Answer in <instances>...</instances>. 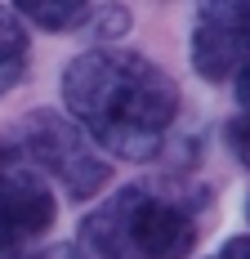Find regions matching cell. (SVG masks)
<instances>
[{"mask_svg": "<svg viewBox=\"0 0 250 259\" xmlns=\"http://www.w3.org/2000/svg\"><path fill=\"white\" fill-rule=\"evenodd\" d=\"M237 99H241V107L250 112V67H241V72H237Z\"/></svg>", "mask_w": 250, "mask_h": 259, "instance_id": "cell-12", "label": "cell"}, {"mask_svg": "<svg viewBox=\"0 0 250 259\" xmlns=\"http://www.w3.org/2000/svg\"><path fill=\"white\" fill-rule=\"evenodd\" d=\"M246 214H250V201H246Z\"/></svg>", "mask_w": 250, "mask_h": 259, "instance_id": "cell-14", "label": "cell"}, {"mask_svg": "<svg viewBox=\"0 0 250 259\" xmlns=\"http://www.w3.org/2000/svg\"><path fill=\"white\" fill-rule=\"evenodd\" d=\"M210 259H250V237H228Z\"/></svg>", "mask_w": 250, "mask_h": 259, "instance_id": "cell-10", "label": "cell"}, {"mask_svg": "<svg viewBox=\"0 0 250 259\" xmlns=\"http://www.w3.org/2000/svg\"><path fill=\"white\" fill-rule=\"evenodd\" d=\"M54 214L58 201L36 170L0 165V259L31 250L54 228Z\"/></svg>", "mask_w": 250, "mask_h": 259, "instance_id": "cell-4", "label": "cell"}, {"mask_svg": "<svg viewBox=\"0 0 250 259\" xmlns=\"http://www.w3.org/2000/svg\"><path fill=\"white\" fill-rule=\"evenodd\" d=\"M192 67L201 80H228L250 67V0L205 5L192 23Z\"/></svg>", "mask_w": 250, "mask_h": 259, "instance_id": "cell-5", "label": "cell"}, {"mask_svg": "<svg viewBox=\"0 0 250 259\" xmlns=\"http://www.w3.org/2000/svg\"><path fill=\"white\" fill-rule=\"evenodd\" d=\"M27 58H31V36L23 18L9 5H0V99L27 76Z\"/></svg>", "mask_w": 250, "mask_h": 259, "instance_id": "cell-6", "label": "cell"}, {"mask_svg": "<svg viewBox=\"0 0 250 259\" xmlns=\"http://www.w3.org/2000/svg\"><path fill=\"white\" fill-rule=\"evenodd\" d=\"M224 139H228V152L250 170V112H241V116L228 121V125H224Z\"/></svg>", "mask_w": 250, "mask_h": 259, "instance_id": "cell-8", "label": "cell"}, {"mask_svg": "<svg viewBox=\"0 0 250 259\" xmlns=\"http://www.w3.org/2000/svg\"><path fill=\"white\" fill-rule=\"evenodd\" d=\"M63 107L99 148L125 161H152L179 121L183 94L152 58L134 50H85L63 67Z\"/></svg>", "mask_w": 250, "mask_h": 259, "instance_id": "cell-1", "label": "cell"}, {"mask_svg": "<svg viewBox=\"0 0 250 259\" xmlns=\"http://www.w3.org/2000/svg\"><path fill=\"white\" fill-rule=\"evenodd\" d=\"M90 23H99V31H107V36H121L130 27V14L125 9H99V14H90Z\"/></svg>", "mask_w": 250, "mask_h": 259, "instance_id": "cell-9", "label": "cell"}, {"mask_svg": "<svg viewBox=\"0 0 250 259\" xmlns=\"http://www.w3.org/2000/svg\"><path fill=\"white\" fill-rule=\"evenodd\" d=\"M18 18H31L36 27H45V31H72V27L90 23V5H80V0H23L18 9H14Z\"/></svg>", "mask_w": 250, "mask_h": 259, "instance_id": "cell-7", "label": "cell"}, {"mask_svg": "<svg viewBox=\"0 0 250 259\" xmlns=\"http://www.w3.org/2000/svg\"><path fill=\"white\" fill-rule=\"evenodd\" d=\"M14 148L45 170L50 179L63 183V192L72 201H90L94 192L107 188L112 170L107 156H99V148L85 139V130L76 125L72 116H63L58 107H36L14 125Z\"/></svg>", "mask_w": 250, "mask_h": 259, "instance_id": "cell-3", "label": "cell"}, {"mask_svg": "<svg viewBox=\"0 0 250 259\" xmlns=\"http://www.w3.org/2000/svg\"><path fill=\"white\" fill-rule=\"evenodd\" d=\"M0 165H5V148H0Z\"/></svg>", "mask_w": 250, "mask_h": 259, "instance_id": "cell-13", "label": "cell"}, {"mask_svg": "<svg viewBox=\"0 0 250 259\" xmlns=\"http://www.w3.org/2000/svg\"><path fill=\"white\" fill-rule=\"evenodd\" d=\"M27 259H85L76 246H45V250H36V255H27Z\"/></svg>", "mask_w": 250, "mask_h": 259, "instance_id": "cell-11", "label": "cell"}, {"mask_svg": "<svg viewBox=\"0 0 250 259\" xmlns=\"http://www.w3.org/2000/svg\"><path fill=\"white\" fill-rule=\"evenodd\" d=\"M197 246L192 206L156 188H116L94 214L80 219L76 250L94 259H188Z\"/></svg>", "mask_w": 250, "mask_h": 259, "instance_id": "cell-2", "label": "cell"}]
</instances>
